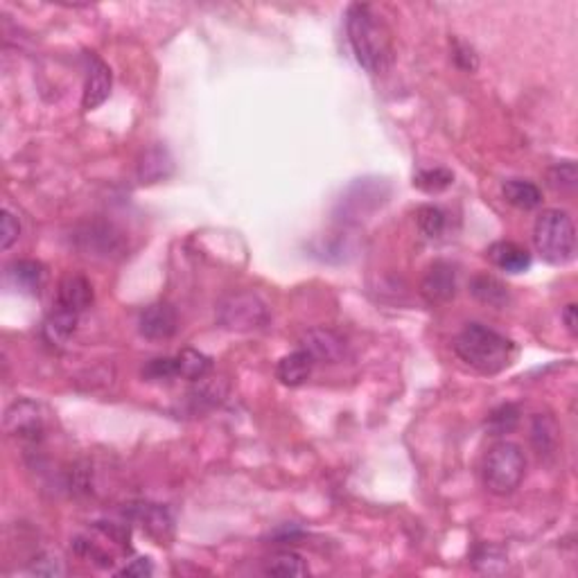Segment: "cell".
Segmentation results:
<instances>
[{"label": "cell", "mask_w": 578, "mask_h": 578, "mask_svg": "<svg viewBox=\"0 0 578 578\" xmlns=\"http://www.w3.org/2000/svg\"><path fill=\"white\" fill-rule=\"evenodd\" d=\"M454 352L482 375H497L513 364L515 344L482 323H468L454 340Z\"/></svg>", "instance_id": "cell-2"}, {"label": "cell", "mask_w": 578, "mask_h": 578, "mask_svg": "<svg viewBox=\"0 0 578 578\" xmlns=\"http://www.w3.org/2000/svg\"><path fill=\"white\" fill-rule=\"evenodd\" d=\"M502 195L511 206L520 210H533L543 204V190L526 178H509L502 186Z\"/></svg>", "instance_id": "cell-20"}, {"label": "cell", "mask_w": 578, "mask_h": 578, "mask_svg": "<svg viewBox=\"0 0 578 578\" xmlns=\"http://www.w3.org/2000/svg\"><path fill=\"white\" fill-rule=\"evenodd\" d=\"M265 572L271 576H305L309 570L299 553L280 552L274 558H269Z\"/></svg>", "instance_id": "cell-25"}, {"label": "cell", "mask_w": 578, "mask_h": 578, "mask_svg": "<svg viewBox=\"0 0 578 578\" xmlns=\"http://www.w3.org/2000/svg\"><path fill=\"white\" fill-rule=\"evenodd\" d=\"M154 567L152 563L147 561V558H138V561H131V565H127L125 570L120 572L122 576H138V578H145V576H152Z\"/></svg>", "instance_id": "cell-33"}, {"label": "cell", "mask_w": 578, "mask_h": 578, "mask_svg": "<svg viewBox=\"0 0 578 578\" xmlns=\"http://www.w3.org/2000/svg\"><path fill=\"white\" fill-rule=\"evenodd\" d=\"M421 289L430 303H448L457 294V271L450 262L436 260L427 269Z\"/></svg>", "instance_id": "cell-11"}, {"label": "cell", "mask_w": 578, "mask_h": 578, "mask_svg": "<svg viewBox=\"0 0 578 578\" xmlns=\"http://www.w3.org/2000/svg\"><path fill=\"white\" fill-rule=\"evenodd\" d=\"M452 59L459 68L465 70V73H474V70L479 68L477 50L461 39L452 41Z\"/></svg>", "instance_id": "cell-31"}, {"label": "cell", "mask_w": 578, "mask_h": 578, "mask_svg": "<svg viewBox=\"0 0 578 578\" xmlns=\"http://www.w3.org/2000/svg\"><path fill=\"white\" fill-rule=\"evenodd\" d=\"M77 242L82 247V251H86L88 256L111 258L114 253L122 251L120 233H116L114 227H106V224H88L77 235Z\"/></svg>", "instance_id": "cell-13"}, {"label": "cell", "mask_w": 578, "mask_h": 578, "mask_svg": "<svg viewBox=\"0 0 578 578\" xmlns=\"http://www.w3.org/2000/svg\"><path fill=\"white\" fill-rule=\"evenodd\" d=\"M549 186L556 192H574L578 186V167L574 161L553 163L547 170Z\"/></svg>", "instance_id": "cell-26"}, {"label": "cell", "mask_w": 578, "mask_h": 578, "mask_svg": "<svg viewBox=\"0 0 578 578\" xmlns=\"http://www.w3.org/2000/svg\"><path fill=\"white\" fill-rule=\"evenodd\" d=\"M174 361H177L178 378L190 380V382L204 380L206 375L210 373V369H213V364H210L208 357L201 355V352H197V350H192V348H186V350L178 352V355L174 357Z\"/></svg>", "instance_id": "cell-22"}, {"label": "cell", "mask_w": 578, "mask_h": 578, "mask_svg": "<svg viewBox=\"0 0 578 578\" xmlns=\"http://www.w3.org/2000/svg\"><path fill=\"white\" fill-rule=\"evenodd\" d=\"M563 321H565V326H567V330H570V335L576 337L578 319H576V305L574 303H570L565 309H563Z\"/></svg>", "instance_id": "cell-34"}, {"label": "cell", "mask_w": 578, "mask_h": 578, "mask_svg": "<svg viewBox=\"0 0 578 578\" xmlns=\"http://www.w3.org/2000/svg\"><path fill=\"white\" fill-rule=\"evenodd\" d=\"M300 344L314 361H323V364H337L346 355V340L328 328H312L305 332Z\"/></svg>", "instance_id": "cell-9"}, {"label": "cell", "mask_w": 578, "mask_h": 578, "mask_svg": "<svg viewBox=\"0 0 578 578\" xmlns=\"http://www.w3.org/2000/svg\"><path fill=\"white\" fill-rule=\"evenodd\" d=\"M526 459L518 443L502 441L483 459V483L492 495H511L524 479Z\"/></svg>", "instance_id": "cell-4"}, {"label": "cell", "mask_w": 578, "mask_h": 578, "mask_svg": "<svg viewBox=\"0 0 578 578\" xmlns=\"http://www.w3.org/2000/svg\"><path fill=\"white\" fill-rule=\"evenodd\" d=\"M389 195V188L384 186L380 178H360L357 183H352L348 188V192L341 197L340 208L344 210V218L341 219H355L361 215L370 213V210L378 208Z\"/></svg>", "instance_id": "cell-6"}, {"label": "cell", "mask_w": 578, "mask_h": 578, "mask_svg": "<svg viewBox=\"0 0 578 578\" xmlns=\"http://www.w3.org/2000/svg\"><path fill=\"white\" fill-rule=\"evenodd\" d=\"M314 369V360L308 355V352L300 348V350L291 352V355H285L283 360L276 366V375H279L280 382L285 387H300L303 382H308V378L312 375Z\"/></svg>", "instance_id": "cell-18"}, {"label": "cell", "mask_w": 578, "mask_h": 578, "mask_svg": "<svg viewBox=\"0 0 578 578\" xmlns=\"http://www.w3.org/2000/svg\"><path fill=\"white\" fill-rule=\"evenodd\" d=\"M346 32L352 55L360 61L361 68L373 75L384 73L389 68L393 57L391 35L370 5L355 3L348 7Z\"/></svg>", "instance_id": "cell-1"}, {"label": "cell", "mask_w": 578, "mask_h": 578, "mask_svg": "<svg viewBox=\"0 0 578 578\" xmlns=\"http://www.w3.org/2000/svg\"><path fill=\"white\" fill-rule=\"evenodd\" d=\"M138 330L145 340L166 341L177 335L178 317L170 303H152L140 312Z\"/></svg>", "instance_id": "cell-7"}, {"label": "cell", "mask_w": 578, "mask_h": 578, "mask_svg": "<svg viewBox=\"0 0 578 578\" xmlns=\"http://www.w3.org/2000/svg\"><path fill=\"white\" fill-rule=\"evenodd\" d=\"M520 422V409L515 405H502L497 407L495 411L488 416V430L492 431V434H509V431H513L515 427H518Z\"/></svg>", "instance_id": "cell-29"}, {"label": "cell", "mask_w": 578, "mask_h": 578, "mask_svg": "<svg viewBox=\"0 0 578 578\" xmlns=\"http://www.w3.org/2000/svg\"><path fill=\"white\" fill-rule=\"evenodd\" d=\"M533 244L549 265H570L576 258V228L570 213L561 208L543 210L533 224Z\"/></svg>", "instance_id": "cell-3"}, {"label": "cell", "mask_w": 578, "mask_h": 578, "mask_svg": "<svg viewBox=\"0 0 578 578\" xmlns=\"http://www.w3.org/2000/svg\"><path fill=\"white\" fill-rule=\"evenodd\" d=\"M136 518L143 522V529L157 540L158 544H166L172 535V518L163 506L143 504L136 509Z\"/></svg>", "instance_id": "cell-21"}, {"label": "cell", "mask_w": 578, "mask_h": 578, "mask_svg": "<svg viewBox=\"0 0 578 578\" xmlns=\"http://www.w3.org/2000/svg\"><path fill=\"white\" fill-rule=\"evenodd\" d=\"M269 308L260 296L251 291H239V294L227 296L218 305V321L219 326L231 332H253L269 326Z\"/></svg>", "instance_id": "cell-5"}, {"label": "cell", "mask_w": 578, "mask_h": 578, "mask_svg": "<svg viewBox=\"0 0 578 578\" xmlns=\"http://www.w3.org/2000/svg\"><path fill=\"white\" fill-rule=\"evenodd\" d=\"M454 174L445 167H431V170H421L413 177V186L425 192H441L452 186Z\"/></svg>", "instance_id": "cell-27"}, {"label": "cell", "mask_w": 578, "mask_h": 578, "mask_svg": "<svg viewBox=\"0 0 578 578\" xmlns=\"http://www.w3.org/2000/svg\"><path fill=\"white\" fill-rule=\"evenodd\" d=\"M5 430L12 436L25 441H36L44 434V416L39 405L32 401H18L5 411Z\"/></svg>", "instance_id": "cell-8"}, {"label": "cell", "mask_w": 578, "mask_h": 578, "mask_svg": "<svg viewBox=\"0 0 578 578\" xmlns=\"http://www.w3.org/2000/svg\"><path fill=\"white\" fill-rule=\"evenodd\" d=\"M77 319L79 314H73L68 312V309H61L55 305L53 312L48 314V319H46L44 323V337L48 344L53 346H66L68 344V340L73 337L75 328H77Z\"/></svg>", "instance_id": "cell-19"}, {"label": "cell", "mask_w": 578, "mask_h": 578, "mask_svg": "<svg viewBox=\"0 0 578 578\" xmlns=\"http://www.w3.org/2000/svg\"><path fill=\"white\" fill-rule=\"evenodd\" d=\"M86 84H84V96H82V106L86 111L97 109L100 105H105V100L111 93V68L109 64H105L97 55L86 53Z\"/></svg>", "instance_id": "cell-10"}, {"label": "cell", "mask_w": 578, "mask_h": 578, "mask_svg": "<svg viewBox=\"0 0 578 578\" xmlns=\"http://www.w3.org/2000/svg\"><path fill=\"white\" fill-rule=\"evenodd\" d=\"M531 443L535 445L538 454H553L558 445V425L549 416H535L531 425Z\"/></svg>", "instance_id": "cell-24"}, {"label": "cell", "mask_w": 578, "mask_h": 578, "mask_svg": "<svg viewBox=\"0 0 578 578\" xmlns=\"http://www.w3.org/2000/svg\"><path fill=\"white\" fill-rule=\"evenodd\" d=\"M21 238V222L14 218L9 210H3V235H0V247L3 251L12 248V244Z\"/></svg>", "instance_id": "cell-32"}, {"label": "cell", "mask_w": 578, "mask_h": 578, "mask_svg": "<svg viewBox=\"0 0 578 578\" xmlns=\"http://www.w3.org/2000/svg\"><path fill=\"white\" fill-rule=\"evenodd\" d=\"M93 285L91 280L84 279L79 274H70L66 276L59 283L57 289V308L68 309L73 314H82L84 309H88L93 305Z\"/></svg>", "instance_id": "cell-12"}, {"label": "cell", "mask_w": 578, "mask_h": 578, "mask_svg": "<svg viewBox=\"0 0 578 578\" xmlns=\"http://www.w3.org/2000/svg\"><path fill=\"white\" fill-rule=\"evenodd\" d=\"M470 294L479 300V303L488 305V308L504 309L511 303L509 288H506L502 280H497L495 276L479 274L470 280Z\"/></svg>", "instance_id": "cell-17"}, {"label": "cell", "mask_w": 578, "mask_h": 578, "mask_svg": "<svg viewBox=\"0 0 578 578\" xmlns=\"http://www.w3.org/2000/svg\"><path fill=\"white\" fill-rule=\"evenodd\" d=\"M416 222L427 238H441V233L445 231V213L439 206H421L416 213Z\"/></svg>", "instance_id": "cell-28"}, {"label": "cell", "mask_w": 578, "mask_h": 578, "mask_svg": "<svg viewBox=\"0 0 578 578\" xmlns=\"http://www.w3.org/2000/svg\"><path fill=\"white\" fill-rule=\"evenodd\" d=\"M174 172V161L166 147L157 145V147H149L147 152L140 157L138 163V178L140 183H158L163 178H167Z\"/></svg>", "instance_id": "cell-16"}, {"label": "cell", "mask_w": 578, "mask_h": 578, "mask_svg": "<svg viewBox=\"0 0 578 578\" xmlns=\"http://www.w3.org/2000/svg\"><path fill=\"white\" fill-rule=\"evenodd\" d=\"M7 279L25 294H39L46 285V267L36 260H14L7 267Z\"/></svg>", "instance_id": "cell-15"}, {"label": "cell", "mask_w": 578, "mask_h": 578, "mask_svg": "<svg viewBox=\"0 0 578 578\" xmlns=\"http://www.w3.org/2000/svg\"><path fill=\"white\" fill-rule=\"evenodd\" d=\"M227 391H228V384L224 382V380H208V375H206L204 380H197V389L195 391H190V402H192V409H210L215 405H219V402L227 398Z\"/></svg>", "instance_id": "cell-23"}, {"label": "cell", "mask_w": 578, "mask_h": 578, "mask_svg": "<svg viewBox=\"0 0 578 578\" xmlns=\"http://www.w3.org/2000/svg\"><path fill=\"white\" fill-rule=\"evenodd\" d=\"M143 378L152 380V382L178 378L177 361H174V357H158V360L147 361V364L143 366Z\"/></svg>", "instance_id": "cell-30"}, {"label": "cell", "mask_w": 578, "mask_h": 578, "mask_svg": "<svg viewBox=\"0 0 578 578\" xmlns=\"http://www.w3.org/2000/svg\"><path fill=\"white\" fill-rule=\"evenodd\" d=\"M488 260L506 274H522L531 267V253L524 247H520L518 242L500 239V242H492L488 247Z\"/></svg>", "instance_id": "cell-14"}]
</instances>
